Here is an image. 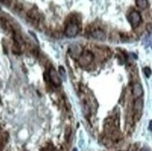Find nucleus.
<instances>
[{"label": "nucleus", "mask_w": 152, "mask_h": 151, "mask_svg": "<svg viewBox=\"0 0 152 151\" xmlns=\"http://www.w3.org/2000/svg\"><path fill=\"white\" fill-rule=\"evenodd\" d=\"M94 59V55L92 52H91L89 50H85L82 52V54L79 56L77 62H78L79 66L85 68V67L89 66V65L92 63Z\"/></svg>", "instance_id": "nucleus-1"}, {"label": "nucleus", "mask_w": 152, "mask_h": 151, "mask_svg": "<svg viewBox=\"0 0 152 151\" xmlns=\"http://www.w3.org/2000/svg\"><path fill=\"white\" fill-rule=\"evenodd\" d=\"M128 20L132 25V27L136 28L140 25V23L142 22V17H141V14L137 10H133L129 14Z\"/></svg>", "instance_id": "nucleus-2"}, {"label": "nucleus", "mask_w": 152, "mask_h": 151, "mask_svg": "<svg viewBox=\"0 0 152 151\" xmlns=\"http://www.w3.org/2000/svg\"><path fill=\"white\" fill-rule=\"evenodd\" d=\"M78 31H79V28H78L77 23L72 22V23H68L66 25V27H65L64 35L67 37H75L78 34Z\"/></svg>", "instance_id": "nucleus-3"}, {"label": "nucleus", "mask_w": 152, "mask_h": 151, "mask_svg": "<svg viewBox=\"0 0 152 151\" xmlns=\"http://www.w3.org/2000/svg\"><path fill=\"white\" fill-rule=\"evenodd\" d=\"M49 77H50V82L55 85V86H60L61 83H62V80L60 77H59L57 71L54 69V68H50V71H49Z\"/></svg>", "instance_id": "nucleus-4"}, {"label": "nucleus", "mask_w": 152, "mask_h": 151, "mask_svg": "<svg viewBox=\"0 0 152 151\" xmlns=\"http://www.w3.org/2000/svg\"><path fill=\"white\" fill-rule=\"evenodd\" d=\"M143 106H144V101L141 97L135 99L134 108V114L137 115V117H139L141 116L142 110H143Z\"/></svg>", "instance_id": "nucleus-5"}, {"label": "nucleus", "mask_w": 152, "mask_h": 151, "mask_svg": "<svg viewBox=\"0 0 152 151\" xmlns=\"http://www.w3.org/2000/svg\"><path fill=\"white\" fill-rule=\"evenodd\" d=\"M144 93V90L143 87L140 83H134L133 85V95L135 99L137 98H140Z\"/></svg>", "instance_id": "nucleus-6"}, {"label": "nucleus", "mask_w": 152, "mask_h": 151, "mask_svg": "<svg viewBox=\"0 0 152 151\" xmlns=\"http://www.w3.org/2000/svg\"><path fill=\"white\" fill-rule=\"evenodd\" d=\"M1 26L6 32H13V28L11 24L7 21L6 19H3V18L1 19Z\"/></svg>", "instance_id": "nucleus-7"}, {"label": "nucleus", "mask_w": 152, "mask_h": 151, "mask_svg": "<svg viewBox=\"0 0 152 151\" xmlns=\"http://www.w3.org/2000/svg\"><path fill=\"white\" fill-rule=\"evenodd\" d=\"M91 36L95 38V39H99V40H101V39H104L105 37V34L101 31V30H95L91 33Z\"/></svg>", "instance_id": "nucleus-8"}, {"label": "nucleus", "mask_w": 152, "mask_h": 151, "mask_svg": "<svg viewBox=\"0 0 152 151\" xmlns=\"http://www.w3.org/2000/svg\"><path fill=\"white\" fill-rule=\"evenodd\" d=\"M135 4L139 9H146L148 7V0H135Z\"/></svg>", "instance_id": "nucleus-9"}, {"label": "nucleus", "mask_w": 152, "mask_h": 151, "mask_svg": "<svg viewBox=\"0 0 152 151\" xmlns=\"http://www.w3.org/2000/svg\"><path fill=\"white\" fill-rule=\"evenodd\" d=\"M12 52L13 53H15V54H20L21 53V44L18 43L17 41L14 40V44L12 45Z\"/></svg>", "instance_id": "nucleus-10"}, {"label": "nucleus", "mask_w": 152, "mask_h": 151, "mask_svg": "<svg viewBox=\"0 0 152 151\" xmlns=\"http://www.w3.org/2000/svg\"><path fill=\"white\" fill-rule=\"evenodd\" d=\"M82 52H83L82 48L79 47V46H75V47L72 48V53L77 54V56H78V58H79V56L82 54Z\"/></svg>", "instance_id": "nucleus-11"}, {"label": "nucleus", "mask_w": 152, "mask_h": 151, "mask_svg": "<svg viewBox=\"0 0 152 151\" xmlns=\"http://www.w3.org/2000/svg\"><path fill=\"white\" fill-rule=\"evenodd\" d=\"M144 74L146 75L147 77H150V76L152 75V71L148 66H146L144 68Z\"/></svg>", "instance_id": "nucleus-12"}, {"label": "nucleus", "mask_w": 152, "mask_h": 151, "mask_svg": "<svg viewBox=\"0 0 152 151\" xmlns=\"http://www.w3.org/2000/svg\"><path fill=\"white\" fill-rule=\"evenodd\" d=\"M59 73H60L61 76H63L64 77H65V75H66V73H65V70L63 66H60L59 67Z\"/></svg>", "instance_id": "nucleus-13"}, {"label": "nucleus", "mask_w": 152, "mask_h": 151, "mask_svg": "<svg viewBox=\"0 0 152 151\" xmlns=\"http://www.w3.org/2000/svg\"><path fill=\"white\" fill-rule=\"evenodd\" d=\"M148 129H149V131H150V132H152V120H150V121H149Z\"/></svg>", "instance_id": "nucleus-14"}, {"label": "nucleus", "mask_w": 152, "mask_h": 151, "mask_svg": "<svg viewBox=\"0 0 152 151\" xmlns=\"http://www.w3.org/2000/svg\"><path fill=\"white\" fill-rule=\"evenodd\" d=\"M142 151H150V150H149L148 148H146V147H145V148L142 149Z\"/></svg>", "instance_id": "nucleus-15"}, {"label": "nucleus", "mask_w": 152, "mask_h": 151, "mask_svg": "<svg viewBox=\"0 0 152 151\" xmlns=\"http://www.w3.org/2000/svg\"><path fill=\"white\" fill-rule=\"evenodd\" d=\"M72 151H77V148H74V149L72 150Z\"/></svg>", "instance_id": "nucleus-16"}, {"label": "nucleus", "mask_w": 152, "mask_h": 151, "mask_svg": "<svg viewBox=\"0 0 152 151\" xmlns=\"http://www.w3.org/2000/svg\"><path fill=\"white\" fill-rule=\"evenodd\" d=\"M151 49H152V40H151Z\"/></svg>", "instance_id": "nucleus-17"}]
</instances>
